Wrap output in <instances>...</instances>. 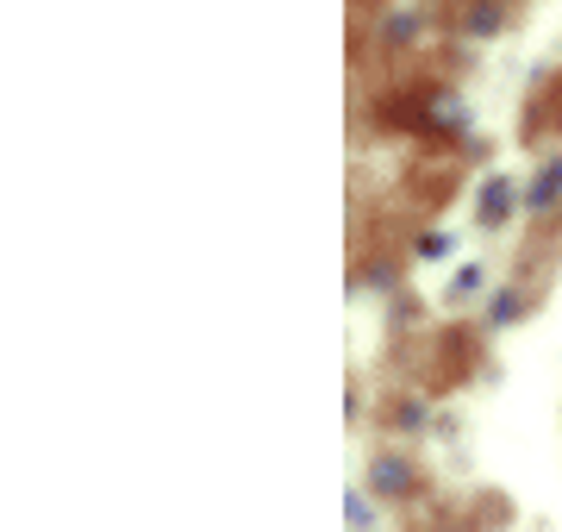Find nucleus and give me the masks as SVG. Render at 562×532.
Returning a JSON list of instances; mask_svg holds the SVG:
<instances>
[{"label":"nucleus","instance_id":"obj_4","mask_svg":"<svg viewBox=\"0 0 562 532\" xmlns=\"http://www.w3.org/2000/svg\"><path fill=\"white\" fill-rule=\"evenodd\" d=\"M369 483H375L382 495H406V489H413V470H406L401 457H375V470H369Z\"/></svg>","mask_w":562,"mask_h":532},{"label":"nucleus","instance_id":"obj_10","mask_svg":"<svg viewBox=\"0 0 562 532\" xmlns=\"http://www.w3.org/2000/svg\"><path fill=\"white\" fill-rule=\"evenodd\" d=\"M443 251H450V239H443V232H431V239H419V257H425V264H438Z\"/></svg>","mask_w":562,"mask_h":532},{"label":"nucleus","instance_id":"obj_1","mask_svg":"<svg viewBox=\"0 0 562 532\" xmlns=\"http://www.w3.org/2000/svg\"><path fill=\"white\" fill-rule=\"evenodd\" d=\"M557 201H562V157H543V169H538V182L525 188V213H557Z\"/></svg>","mask_w":562,"mask_h":532},{"label":"nucleus","instance_id":"obj_7","mask_svg":"<svg viewBox=\"0 0 562 532\" xmlns=\"http://www.w3.org/2000/svg\"><path fill=\"white\" fill-rule=\"evenodd\" d=\"M419 13H394V20H387V44H406V38H419Z\"/></svg>","mask_w":562,"mask_h":532},{"label":"nucleus","instance_id":"obj_3","mask_svg":"<svg viewBox=\"0 0 562 532\" xmlns=\"http://www.w3.org/2000/svg\"><path fill=\"white\" fill-rule=\"evenodd\" d=\"M501 25H506V7H501V0H475V7L462 13V38H494Z\"/></svg>","mask_w":562,"mask_h":532},{"label":"nucleus","instance_id":"obj_8","mask_svg":"<svg viewBox=\"0 0 562 532\" xmlns=\"http://www.w3.org/2000/svg\"><path fill=\"white\" fill-rule=\"evenodd\" d=\"M469 295H482V269L475 264L457 269V282H450V301H469Z\"/></svg>","mask_w":562,"mask_h":532},{"label":"nucleus","instance_id":"obj_6","mask_svg":"<svg viewBox=\"0 0 562 532\" xmlns=\"http://www.w3.org/2000/svg\"><path fill=\"white\" fill-rule=\"evenodd\" d=\"M425 420H431L425 401H401V408H394V426H401V432H425Z\"/></svg>","mask_w":562,"mask_h":532},{"label":"nucleus","instance_id":"obj_2","mask_svg":"<svg viewBox=\"0 0 562 532\" xmlns=\"http://www.w3.org/2000/svg\"><path fill=\"white\" fill-rule=\"evenodd\" d=\"M519 201H525L519 182H513V176H494V182L482 188V225H506V213H513Z\"/></svg>","mask_w":562,"mask_h":532},{"label":"nucleus","instance_id":"obj_5","mask_svg":"<svg viewBox=\"0 0 562 532\" xmlns=\"http://www.w3.org/2000/svg\"><path fill=\"white\" fill-rule=\"evenodd\" d=\"M519 313H525V295H519V288H501V295L487 301V326H513Z\"/></svg>","mask_w":562,"mask_h":532},{"label":"nucleus","instance_id":"obj_9","mask_svg":"<svg viewBox=\"0 0 562 532\" xmlns=\"http://www.w3.org/2000/svg\"><path fill=\"white\" fill-rule=\"evenodd\" d=\"M350 527H357V532H369V527H375V501H362V495H350Z\"/></svg>","mask_w":562,"mask_h":532}]
</instances>
